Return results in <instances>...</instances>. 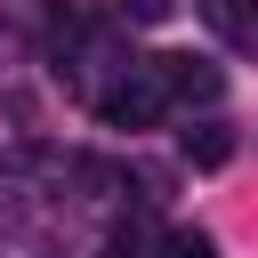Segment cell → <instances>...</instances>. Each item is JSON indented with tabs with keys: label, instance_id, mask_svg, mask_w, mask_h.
Instances as JSON below:
<instances>
[{
	"label": "cell",
	"instance_id": "7",
	"mask_svg": "<svg viewBox=\"0 0 258 258\" xmlns=\"http://www.w3.org/2000/svg\"><path fill=\"white\" fill-rule=\"evenodd\" d=\"M105 258H129V250H105Z\"/></svg>",
	"mask_w": 258,
	"mask_h": 258
},
{
	"label": "cell",
	"instance_id": "4",
	"mask_svg": "<svg viewBox=\"0 0 258 258\" xmlns=\"http://www.w3.org/2000/svg\"><path fill=\"white\" fill-rule=\"evenodd\" d=\"M185 161H194V169H226V161H234V129L194 121V129H185Z\"/></svg>",
	"mask_w": 258,
	"mask_h": 258
},
{
	"label": "cell",
	"instance_id": "1",
	"mask_svg": "<svg viewBox=\"0 0 258 258\" xmlns=\"http://www.w3.org/2000/svg\"><path fill=\"white\" fill-rule=\"evenodd\" d=\"M161 105H169V97H161V81H153V64H137L129 81H113V89L97 97V113H105L113 129H145V121H161Z\"/></svg>",
	"mask_w": 258,
	"mask_h": 258
},
{
	"label": "cell",
	"instance_id": "2",
	"mask_svg": "<svg viewBox=\"0 0 258 258\" xmlns=\"http://www.w3.org/2000/svg\"><path fill=\"white\" fill-rule=\"evenodd\" d=\"M153 81H161V97H177V105H210V97L226 89V73L202 64V56H153Z\"/></svg>",
	"mask_w": 258,
	"mask_h": 258
},
{
	"label": "cell",
	"instance_id": "3",
	"mask_svg": "<svg viewBox=\"0 0 258 258\" xmlns=\"http://www.w3.org/2000/svg\"><path fill=\"white\" fill-rule=\"evenodd\" d=\"M202 16H210L242 56H258V0H202Z\"/></svg>",
	"mask_w": 258,
	"mask_h": 258
},
{
	"label": "cell",
	"instance_id": "5",
	"mask_svg": "<svg viewBox=\"0 0 258 258\" xmlns=\"http://www.w3.org/2000/svg\"><path fill=\"white\" fill-rule=\"evenodd\" d=\"M161 258H218V242H210L202 226H169V234H161Z\"/></svg>",
	"mask_w": 258,
	"mask_h": 258
},
{
	"label": "cell",
	"instance_id": "6",
	"mask_svg": "<svg viewBox=\"0 0 258 258\" xmlns=\"http://www.w3.org/2000/svg\"><path fill=\"white\" fill-rule=\"evenodd\" d=\"M169 8H177V0H121V16H129V24H161Z\"/></svg>",
	"mask_w": 258,
	"mask_h": 258
}]
</instances>
